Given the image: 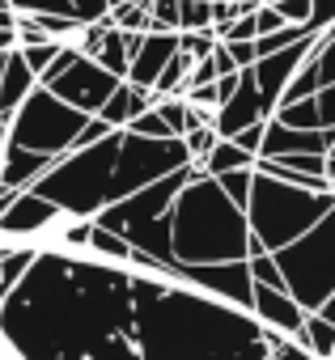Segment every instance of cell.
<instances>
[{"label":"cell","mask_w":335,"mask_h":360,"mask_svg":"<svg viewBox=\"0 0 335 360\" xmlns=\"http://www.w3.org/2000/svg\"><path fill=\"white\" fill-rule=\"evenodd\" d=\"M217 187H221V195L246 217V200H251V169H229V174H221L217 178Z\"/></svg>","instance_id":"obj_24"},{"label":"cell","mask_w":335,"mask_h":360,"mask_svg":"<svg viewBox=\"0 0 335 360\" xmlns=\"http://www.w3.org/2000/svg\"><path fill=\"white\" fill-rule=\"evenodd\" d=\"M132 271L102 259L43 250L0 305V339L18 360L85 356L110 335L132 339Z\"/></svg>","instance_id":"obj_1"},{"label":"cell","mask_w":335,"mask_h":360,"mask_svg":"<svg viewBox=\"0 0 335 360\" xmlns=\"http://www.w3.org/2000/svg\"><path fill=\"white\" fill-rule=\"evenodd\" d=\"M267 5L276 9V18L284 26H305V18H310V0H267Z\"/></svg>","instance_id":"obj_32"},{"label":"cell","mask_w":335,"mask_h":360,"mask_svg":"<svg viewBox=\"0 0 335 360\" xmlns=\"http://www.w3.org/2000/svg\"><path fill=\"white\" fill-rule=\"evenodd\" d=\"M94 225V221H89ZM85 255H94V259H102V263H119V267H127V242L119 238V233H106V229H89V246H85Z\"/></svg>","instance_id":"obj_22"},{"label":"cell","mask_w":335,"mask_h":360,"mask_svg":"<svg viewBox=\"0 0 335 360\" xmlns=\"http://www.w3.org/2000/svg\"><path fill=\"white\" fill-rule=\"evenodd\" d=\"M0 68H5V51H0Z\"/></svg>","instance_id":"obj_40"},{"label":"cell","mask_w":335,"mask_h":360,"mask_svg":"<svg viewBox=\"0 0 335 360\" xmlns=\"http://www.w3.org/2000/svg\"><path fill=\"white\" fill-rule=\"evenodd\" d=\"M34 259H39V246H34V242H9V246H5V255H0V280H5L9 292H13V288L22 284V276L34 267Z\"/></svg>","instance_id":"obj_20"},{"label":"cell","mask_w":335,"mask_h":360,"mask_svg":"<svg viewBox=\"0 0 335 360\" xmlns=\"http://www.w3.org/2000/svg\"><path fill=\"white\" fill-rule=\"evenodd\" d=\"M123 131H132V136H144V140H165V136H170V131H165V123H161V115L148 106L144 115H136Z\"/></svg>","instance_id":"obj_30"},{"label":"cell","mask_w":335,"mask_h":360,"mask_svg":"<svg viewBox=\"0 0 335 360\" xmlns=\"http://www.w3.org/2000/svg\"><path fill=\"white\" fill-rule=\"evenodd\" d=\"M318 314H322V318H327V322H331V326H335V297H331V301H327V305H322V309H318Z\"/></svg>","instance_id":"obj_37"},{"label":"cell","mask_w":335,"mask_h":360,"mask_svg":"<svg viewBox=\"0 0 335 360\" xmlns=\"http://www.w3.org/2000/svg\"><path fill=\"white\" fill-rule=\"evenodd\" d=\"M56 161L60 157H39L18 144H5V153H0V191H30Z\"/></svg>","instance_id":"obj_14"},{"label":"cell","mask_w":335,"mask_h":360,"mask_svg":"<svg viewBox=\"0 0 335 360\" xmlns=\"http://www.w3.org/2000/svg\"><path fill=\"white\" fill-rule=\"evenodd\" d=\"M148 5L153 0H119L106 18L119 34H148Z\"/></svg>","instance_id":"obj_21"},{"label":"cell","mask_w":335,"mask_h":360,"mask_svg":"<svg viewBox=\"0 0 335 360\" xmlns=\"http://www.w3.org/2000/svg\"><path fill=\"white\" fill-rule=\"evenodd\" d=\"M272 259L284 276V292L305 314H318L335 297V208L310 233H301L297 242H289Z\"/></svg>","instance_id":"obj_5"},{"label":"cell","mask_w":335,"mask_h":360,"mask_svg":"<svg viewBox=\"0 0 335 360\" xmlns=\"http://www.w3.org/2000/svg\"><path fill=\"white\" fill-rule=\"evenodd\" d=\"M213 47H217V34H213V30H204V34H179V51H183L191 64L208 60V56H213Z\"/></svg>","instance_id":"obj_29"},{"label":"cell","mask_w":335,"mask_h":360,"mask_svg":"<svg viewBox=\"0 0 335 360\" xmlns=\"http://www.w3.org/2000/svg\"><path fill=\"white\" fill-rule=\"evenodd\" d=\"M314 106H318V123L335 131V81H331V85H322V89L314 94Z\"/></svg>","instance_id":"obj_33"},{"label":"cell","mask_w":335,"mask_h":360,"mask_svg":"<svg viewBox=\"0 0 335 360\" xmlns=\"http://www.w3.org/2000/svg\"><path fill=\"white\" fill-rule=\"evenodd\" d=\"M213 30V0H179V34Z\"/></svg>","instance_id":"obj_23"},{"label":"cell","mask_w":335,"mask_h":360,"mask_svg":"<svg viewBox=\"0 0 335 360\" xmlns=\"http://www.w3.org/2000/svg\"><path fill=\"white\" fill-rule=\"evenodd\" d=\"M102 72H110L115 81H123L127 77V60H132V51H127V34H119L115 26L102 34V43H98V51L89 56Z\"/></svg>","instance_id":"obj_18"},{"label":"cell","mask_w":335,"mask_h":360,"mask_svg":"<svg viewBox=\"0 0 335 360\" xmlns=\"http://www.w3.org/2000/svg\"><path fill=\"white\" fill-rule=\"evenodd\" d=\"M246 217L221 195L217 178L200 174L170 204V255L183 267L204 263H242L246 259Z\"/></svg>","instance_id":"obj_3"},{"label":"cell","mask_w":335,"mask_h":360,"mask_svg":"<svg viewBox=\"0 0 335 360\" xmlns=\"http://www.w3.org/2000/svg\"><path fill=\"white\" fill-rule=\"evenodd\" d=\"M153 102H157V98H153L148 89H132V85H123V81H119V89H115V94H110V98L102 102V110H98L94 119H102L106 127L123 131V127H127V123H132L136 115H144V110H148Z\"/></svg>","instance_id":"obj_15"},{"label":"cell","mask_w":335,"mask_h":360,"mask_svg":"<svg viewBox=\"0 0 335 360\" xmlns=\"http://www.w3.org/2000/svg\"><path fill=\"white\" fill-rule=\"evenodd\" d=\"M5 131H9V115H0V153H5Z\"/></svg>","instance_id":"obj_38"},{"label":"cell","mask_w":335,"mask_h":360,"mask_svg":"<svg viewBox=\"0 0 335 360\" xmlns=\"http://www.w3.org/2000/svg\"><path fill=\"white\" fill-rule=\"evenodd\" d=\"M191 178H196V165L165 174V178H157V183H148V187H140V191L115 200L110 208H102V212L94 217V225L106 229V233H119V238H123V233H132V229H140V225H148V221H157V217L170 212L175 195L191 183Z\"/></svg>","instance_id":"obj_7"},{"label":"cell","mask_w":335,"mask_h":360,"mask_svg":"<svg viewBox=\"0 0 335 360\" xmlns=\"http://www.w3.org/2000/svg\"><path fill=\"white\" fill-rule=\"evenodd\" d=\"M56 221H60V212L47 200H39L30 191H18L0 208V238L5 242H30V238H43Z\"/></svg>","instance_id":"obj_12"},{"label":"cell","mask_w":335,"mask_h":360,"mask_svg":"<svg viewBox=\"0 0 335 360\" xmlns=\"http://www.w3.org/2000/svg\"><path fill=\"white\" fill-rule=\"evenodd\" d=\"M34 85H39V81H34V72L22 64L18 47L5 51V68H0V115H13V110L30 98Z\"/></svg>","instance_id":"obj_16"},{"label":"cell","mask_w":335,"mask_h":360,"mask_svg":"<svg viewBox=\"0 0 335 360\" xmlns=\"http://www.w3.org/2000/svg\"><path fill=\"white\" fill-rule=\"evenodd\" d=\"M9 13H47V18H72L68 0H5Z\"/></svg>","instance_id":"obj_28"},{"label":"cell","mask_w":335,"mask_h":360,"mask_svg":"<svg viewBox=\"0 0 335 360\" xmlns=\"http://www.w3.org/2000/svg\"><path fill=\"white\" fill-rule=\"evenodd\" d=\"M251 318H255L259 326L284 335V339H297V335H301V322H305V309H301L284 288H263V284H255V292H251Z\"/></svg>","instance_id":"obj_13"},{"label":"cell","mask_w":335,"mask_h":360,"mask_svg":"<svg viewBox=\"0 0 335 360\" xmlns=\"http://www.w3.org/2000/svg\"><path fill=\"white\" fill-rule=\"evenodd\" d=\"M127 51H132V60H127L123 85L153 89L157 72L179 56V34H127Z\"/></svg>","instance_id":"obj_11"},{"label":"cell","mask_w":335,"mask_h":360,"mask_svg":"<svg viewBox=\"0 0 335 360\" xmlns=\"http://www.w3.org/2000/svg\"><path fill=\"white\" fill-rule=\"evenodd\" d=\"M175 280L187 284V288H196V292H204V297H213V301H225V305L251 314V292H255V284H251L246 259H242V263H204V267H183V263H179V267H175Z\"/></svg>","instance_id":"obj_9"},{"label":"cell","mask_w":335,"mask_h":360,"mask_svg":"<svg viewBox=\"0 0 335 360\" xmlns=\"http://www.w3.org/2000/svg\"><path fill=\"white\" fill-rule=\"evenodd\" d=\"M89 115L64 106L60 98H51L43 85L30 89V98L9 115V131H5V144H18L26 153H39V157H64L72 144H77V131L85 127Z\"/></svg>","instance_id":"obj_6"},{"label":"cell","mask_w":335,"mask_h":360,"mask_svg":"<svg viewBox=\"0 0 335 360\" xmlns=\"http://www.w3.org/2000/svg\"><path fill=\"white\" fill-rule=\"evenodd\" d=\"M0 5H5V0H0ZM5 9H9V5H5Z\"/></svg>","instance_id":"obj_41"},{"label":"cell","mask_w":335,"mask_h":360,"mask_svg":"<svg viewBox=\"0 0 335 360\" xmlns=\"http://www.w3.org/2000/svg\"><path fill=\"white\" fill-rule=\"evenodd\" d=\"M132 343L140 360H267L263 326L179 280L132 271Z\"/></svg>","instance_id":"obj_2"},{"label":"cell","mask_w":335,"mask_h":360,"mask_svg":"<svg viewBox=\"0 0 335 360\" xmlns=\"http://www.w3.org/2000/svg\"><path fill=\"white\" fill-rule=\"evenodd\" d=\"M335 26V0H310V18H305V30L310 34H322Z\"/></svg>","instance_id":"obj_31"},{"label":"cell","mask_w":335,"mask_h":360,"mask_svg":"<svg viewBox=\"0 0 335 360\" xmlns=\"http://www.w3.org/2000/svg\"><path fill=\"white\" fill-rule=\"evenodd\" d=\"M246 271H251V284H263V288H284V276L276 267L272 255H251L246 259Z\"/></svg>","instance_id":"obj_26"},{"label":"cell","mask_w":335,"mask_h":360,"mask_svg":"<svg viewBox=\"0 0 335 360\" xmlns=\"http://www.w3.org/2000/svg\"><path fill=\"white\" fill-rule=\"evenodd\" d=\"M327 183H331V191H335V140H331V148H327Z\"/></svg>","instance_id":"obj_36"},{"label":"cell","mask_w":335,"mask_h":360,"mask_svg":"<svg viewBox=\"0 0 335 360\" xmlns=\"http://www.w3.org/2000/svg\"><path fill=\"white\" fill-rule=\"evenodd\" d=\"M310 56H314V39H301V43H293V47H284V51L263 56V60L251 64V81H255V94H259V106H263L267 119L276 115L280 94L289 89V81L297 77V68H301Z\"/></svg>","instance_id":"obj_10"},{"label":"cell","mask_w":335,"mask_h":360,"mask_svg":"<svg viewBox=\"0 0 335 360\" xmlns=\"http://www.w3.org/2000/svg\"><path fill=\"white\" fill-rule=\"evenodd\" d=\"M234 144H238L242 153L259 157V144H263V123H251V127H242V131L234 136Z\"/></svg>","instance_id":"obj_34"},{"label":"cell","mask_w":335,"mask_h":360,"mask_svg":"<svg viewBox=\"0 0 335 360\" xmlns=\"http://www.w3.org/2000/svg\"><path fill=\"white\" fill-rule=\"evenodd\" d=\"M51 98H60L64 106H72V110H81V115H98L102 110V102L119 89V81L110 77V72H102L89 56H77L60 77H51L47 85H43Z\"/></svg>","instance_id":"obj_8"},{"label":"cell","mask_w":335,"mask_h":360,"mask_svg":"<svg viewBox=\"0 0 335 360\" xmlns=\"http://www.w3.org/2000/svg\"><path fill=\"white\" fill-rule=\"evenodd\" d=\"M200 174H208V178H221V174H229V169H255V157L251 153H242L234 140H217V148L196 165Z\"/></svg>","instance_id":"obj_19"},{"label":"cell","mask_w":335,"mask_h":360,"mask_svg":"<svg viewBox=\"0 0 335 360\" xmlns=\"http://www.w3.org/2000/svg\"><path fill=\"white\" fill-rule=\"evenodd\" d=\"M51 360H85V356H51Z\"/></svg>","instance_id":"obj_39"},{"label":"cell","mask_w":335,"mask_h":360,"mask_svg":"<svg viewBox=\"0 0 335 360\" xmlns=\"http://www.w3.org/2000/svg\"><path fill=\"white\" fill-rule=\"evenodd\" d=\"M267 360H314V356H310V352H305L301 343H293V339H284L280 347H272V352H267Z\"/></svg>","instance_id":"obj_35"},{"label":"cell","mask_w":335,"mask_h":360,"mask_svg":"<svg viewBox=\"0 0 335 360\" xmlns=\"http://www.w3.org/2000/svg\"><path fill=\"white\" fill-rule=\"evenodd\" d=\"M331 208H335V191H322V195L318 191H301V187L280 183V178H267V174L251 169L246 229L267 255H276L289 242H297L301 233H310Z\"/></svg>","instance_id":"obj_4"},{"label":"cell","mask_w":335,"mask_h":360,"mask_svg":"<svg viewBox=\"0 0 335 360\" xmlns=\"http://www.w3.org/2000/svg\"><path fill=\"white\" fill-rule=\"evenodd\" d=\"M293 343H301L314 360H335V326H331L322 314H305L301 335H297Z\"/></svg>","instance_id":"obj_17"},{"label":"cell","mask_w":335,"mask_h":360,"mask_svg":"<svg viewBox=\"0 0 335 360\" xmlns=\"http://www.w3.org/2000/svg\"><path fill=\"white\" fill-rule=\"evenodd\" d=\"M314 64H318V81L331 85L335 81V26L314 39Z\"/></svg>","instance_id":"obj_25"},{"label":"cell","mask_w":335,"mask_h":360,"mask_svg":"<svg viewBox=\"0 0 335 360\" xmlns=\"http://www.w3.org/2000/svg\"><path fill=\"white\" fill-rule=\"evenodd\" d=\"M217 131H213V123H204V127H191L187 136H183V144H187V153H191V165H200L213 148H217Z\"/></svg>","instance_id":"obj_27"}]
</instances>
